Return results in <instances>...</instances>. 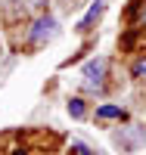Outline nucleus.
Here are the masks:
<instances>
[{
	"label": "nucleus",
	"mask_w": 146,
	"mask_h": 155,
	"mask_svg": "<svg viewBox=\"0 0 146 155\" xmlns=\"http://www.w3.org/2000/svg\"><path fill=\"white\" fill-rule=\"evenodd\" d=\"M59 34V25H56V19L53 16H41L34 25H31V31H28V41L31 44H47V41H53V37Z\"/></svg>",
	"instance_id": "nucleus-1"
},
{
	"label": "nucleus",
	"mask_w": 146,
	"mask_h": 155,
	"mask_svg": "<svg viewBox=\"0 0 146 155\" xmlns=\"http://www.w3.org/2000/svg\"><path fill=\"white\" fill-rule=\"evenodd\" d=\"M106 71H109V59H90L84 65V87L87 90H103Z\"/></svg>",
	"instance_id": "nucleus-2"
},
{
	"label": "nucleus",
	"mask_w": 146,
	"mask_h": 155,
	"mask_svg": "<svg viewBox=\"0 0 146 155\" xmlns=\"http://www.w3.org/2000/svg\"><path fill=\"white\" fill-rule=\"evenodd\" d=\"M103 12H106V0H97V3L87 9V16L78 22V31H81V34H87V31H90V25H93V22L103 16Z\"/></svg>",
	"instance_id": "nucleus-3"
},
{
	"label": "nucleus",
	"mask_w": 146,
	"mask_h": 155,
	"mask_svg": "<svg viewBox=\"0 0 146 155\" xmlns=\"http://www.w3.org/2000/svg\"><path fill=\"white\" fill-rule=\"evenodd\" d=\"M97 118H100V121H112V118H124V109H121V106H100V109H97Z\"/></svg>",
	"instance_id": "nucleus-4"
},
{
	"label": "nucleus",
	"mask_w": 146,
	"mask_h": 155,
	"mask_svg": "<svg viewBox=\"0 0 146 155\" xmlns=\"http://www.w3.org/2000/svg\"><path fill=\"white\" fill-rule=\"evenodd\" d=\"M69 115H72V118H84V102L81 99H72L69 102Z\"/></svg>",
	"instance_id": "nucleus-5"
},
{
	"label": "nucleus",
	"mask_w": 146,
	"mask_h": 155,
	"mask_svg": "<svg viewBox=\"0 0 146 155\" xmlns=\"http://www.w3.org/2000/svg\"><path fill=\"white\" fill-rule=\"evenodd\" d=\"M131 71H134V78H140V81H146V56H143V59H137Z\"/></svg>",
	"instance_id": "nucleus-6"
},
{
	"label": "nucleus",
	"mask_w": 146,
	"mask_h": 155,
	"mask_svg": "<svg viewBox=\"0 0 146 155\" xmlns=\"http://www.w3.org/2000/svg\"><path fill=\"white\" fill-rule=\"evenodd\" d=\"M72 149H75L78 155H97V152H90V149H87L84 143H72Z\"/></svg>",
	"instance_id": "nucleus-7"
},
{
	"label": "nucleus",
	"mask_w": 146,
	"mask_h": 155,
	"mask_svg": "<svg viewBox=\"0 0 146 155\" xmlns=\"http://www.w3.org/2000/svg\"><path fill=\"white\" fill-rule=\"evenodd\" d=\"M28 3H31V6H37V9H41V6H47V0H28Z\"/></svg>",
	"instance_id": "nucleus-8"
},
{
	"label": "nucleus",
	"mask_w": 146,
	"mask_h": 155,
	"mask_svg": "<svg viewBox=\"0 0 146 155\" xmlns=\"http://www.w3.org/2000/svg\"><path fill=\"white\" fill-rule=\"evenodd\" d=\"M65 3H69V0H65ZM72 3H75V0H72Z\"/></svg>",
	"instance_id": "nucleus-9"
}]
</instances>
